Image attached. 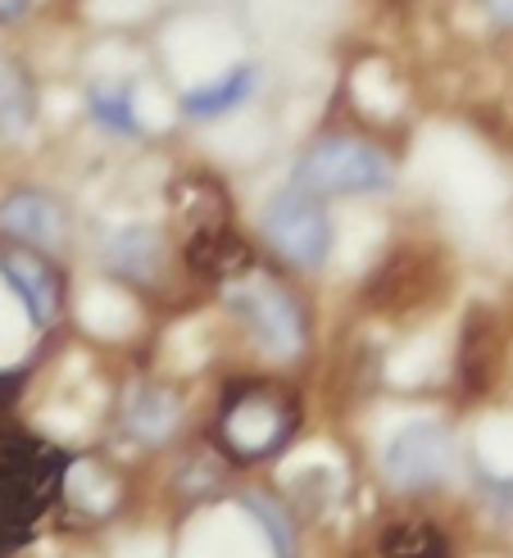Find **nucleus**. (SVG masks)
Masks as SVG:
<instances>
[{
    "label": "nucleus",
    "mask_w": 513,
    "mask_h": 558,
    "mask_svg": "<svg viewBox=\"0 0 513 558\" xmlns=\"http://www.w3.org/2000/svg\"><path fill=\"white\" fill-rule=\"evenodd\" d=\"M296 186L309 195H368L391 186V163L355 136H323L296 159Z\"/></svg>",
    "instance_id": "1"
},
{
    "label": "nucleus",
    "mask_w": 513,
    "mask_h": 558,
    "mask_svg": "<svg viewBox=\"0 0 513 558\" xmlns=\"http://www.w3.org/2000/svg\"><path fill=\"white\" fill-rule=\"evenodd\" d=\"M264 236L282 259H291L300 268H319L332 250V228L327 214L319 205V195L309 191H282L264 205Z\"/></svg>",
    "instance_id": "2"
},
{
    "label": "nucleus",
    "mask_w": 513,
    "mask_h": 558,
    "mask_svg": "<svg viewBox=\"0 0 513 558\" xmlns=\"http://www.w3.org/2000/svg\"><path fill=\"white\" fill-rule=\"evenodd\" d=\"M227 300H232V310L250 323V331L277 359H291V354L305 350V318L296 310V300L277 282H269V277H250V282L227 291Z\"/></svg>",
    "instance_id": "3"
},
{
    "label": "nucleus",
    "mask_w": 513,
    "mask_h": 558,
    "mask_svg": "<svg viewBox=\"0 0 513 558\" xmlns=\"http://www.w3.org/2000/svg\"><path fill=\"white\" fill-rule=\"evenodd\" d=\"M382 468L395 486H437L454 472V445L450 432L437 423H405L401 432L391 436Z\"/></svg>",
    "instance_id": "4"
},
{
    "label": "nucleus",
    "mask_w": 513,
    "mask_h": 558,
    "mask_svg": "<svg viewBox=\"0 0 513 558\" xmlns=\"http://www.w3.org/2000/svg\"><path fill=\"white\" fill-rule=\"evenodd\" d=\"M0 272L10 277V287L27 304L33 323H41V327L55 323V314H60V277H55V268L37 255L33 245H5L0 250Z\"/></svg>",
    "instance_id": "5"
},
{
    "label": "nucleus",
    "mask_w": 513,
    "mask_h": 558,
    "mask_svg": "<svg viewBox=\"0 0 513 558\" xmlns=\"http://www.w3.org/2000/svg\"><path fill=\"white\" fill-rule=\"evenodd\" d=\"M0 228H5V236L33 250H50L64 241V209L46 191H19L0 205Z\"/></svg>",
    "instance_id": "6"
},
{
    "label": "nucleus",
    "mask_w": 513,
    "mask_h": 558,
    "mask_svg": "<svg viewBox=\"0 0 513 558\" xmlns=\"http://www.w3.org/2000/svg\"><path fill=\"white\" fill-rule=\"evenodd\" d=\"M254 87H260V69H254V64H237V69H227L223 77L205 82V87L187 92L182 96V114H191V119H218V114H227V109L246 105Z\"/></svg>",
    "instance_id": "7"
},
{
    "label": "nucleus",
    "mask_w": 513,
    "mask_h": 558,
    "mask_svg": "<svg viewBox=\"0 0 513 558\" xmlns=\"http://www.w3.org/2000/svg\"><path fill=\"white\" fill-rule=\"evenodd\" d=\"M159 255H164L159 236L151 228H141V222H132V228H119L114 236H105V264L114 272H123V277H136V282L155 277Z\"/></svg>",
    "instance_id": "8"
},
{
    "label": "nucleus",
    "mask_w": 513,
    "mask_h": 558,
    "mask_svg": "<svg viewBox=\"0 0 513 558\" xmlns=\"http://www.w3.org/2000/svg\"><path fill=\"white\" fill-rule=\"evenodd\" d=\"M37 119V92H33V77H27L14 60L0 54V142L10 136H23Z\"/></svg>",
    "instance_id": "9"
},
{
    "label": "nucleus",
    "mask_w": 513,
    "mask_h": 558,
    "mask_svg": "<svg viewBox=\"0 0 513 558\" xmlns=\"http://www.w3.org/2000/svg\"><path fill=\"white\" fill-rule=\"evenodd\" d=\"M178 423V409H174V396L164 390H136L132 404H128V427L141 436V440H159L168 436Z\"/></svg>",
    "instance_id": "10"
},
{
    "label": "nucleus",
    "mask_w": 513,
    "mask_h": 558,
    "mask_svg": "<svg viewBox=\"0 0 513 558\" xmlns=\"http://www.w3.org/2000/svg\"><path fill=\"white\" fill-rule=\"evenodd\" d=\"M87 105H92V119H96L105 132H119V136H141L136 105H132V87H92Z\"/></svg>",
    "instance_id": "11"
},
{
    "label": "nucleus",
    "mask_w": 513,
    "mask_h": 558,
    "mask_svg": "<svg viewBox=\"0 0 513 558\" xmlns=\"http://www.w3.org/2000/svg\"><path fill=\"white\" fill-rule=\"evenodd\" d=\"M246 509L260 518L264 526H269V536H273V545H277V558H291L296 554V536H291V522H287V513H282L269 495H246Z\"/></svg>",
    "instance_id": "12"
},
{
    "label": "nucleus",
    "mask_w": 513,
    "mask_h": 558,
    "mask_svg": "<svg viewBox=\"0 0 513 558\" xmlns=\"http://www.w3.org/2000/svg\"><path fill=\"white\" fill-rule=\"evenodd\" d=\"M33 10V0H0V23H19Z\"/></svg>",
    "instance_id": "13"
},
{
    "label": "nucleus",
    "mask_w": 513,
    "mask_h": 558,
    "mask_svg": "<svg viewBox=\"0 0 513 558\" xmlns=\"http://www.w3.org/2000/svg\"><path fill=\"white\" fill-rule=\"evenodd\" d=\"M487 5H491V14H496L504 27H513V0H487Z\"/></svg>",
    "instance_id": "14"
}]
</instances>
